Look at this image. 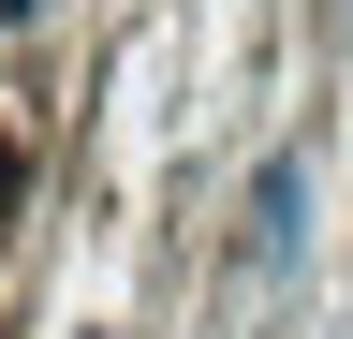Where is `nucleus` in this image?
Instances as JSON below:
<instances>
[{"mask_svg": "<svg viewBox=\"0 0 353 339\" xmlns=\"http://www.w3.org/2000/svg\"><path fill=\"white\" fill-rule=\"evenodd\" d=\"M294 236H309V177H294V162H265V192H250V280H280Z\"/></svg>", "mask_w": 353, "mask_h": 339, "instance_id": "obj_1", "label": "nucleus"}]
</instances>
